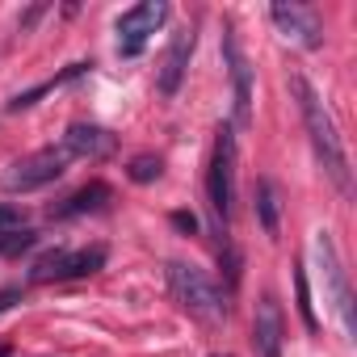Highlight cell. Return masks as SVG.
<instances>
[{"label":"cell","instance_id":"1","mask_svg":"<svg viewBox=\"0 0 357 357\" xmlns=\"http://www.w3.org/2000/svg\"><path fill=\"white\" fill-rule=\"evenodd\" d=\"M290 93L298 97V109H303V122L311 130V147L324 164V172L336 181L340 194H353V181H349V155H344V143H340V130H336V118L328 114V105L319 101V93L307 84V76H290Z\"/></svg>","mask_w":357,"mask_h":357},{"label":"cell","instance_id":"2","mask_svg":"<svg viewBox=\"0 0 357 357\" xmlns=\"http://www.w3.org/2000/svg\"><path fill=\"white\" fill-rule=\"evenodd\" d=\"M168 290H172L176 303H181L194 319H202V324H223L227 319V294L198 265L168 261Z\"/></svg>","mask_w":357,"mask_h":357},{"label":"cell","instance_id":"3","mask_svg":"<svg viewBox=\"0 0 357 357\" xmlns=\"http://www.w3.org/2000/svg\"><path fill=\"white\" fill-rule=\"evenodd\" d=\"M206 194H211V211L219 231L231 223L236 211V130L219 126L215 135V151H211V168H206Z\"/></svg>","mask_w":357,"mask_h":357},{"label":"cell","instance_id":"4","mask_svg":"<svg viewBox=\"0 0 357 357\" xmlns=\"http://www.w3.org/2000/svg\"><path fill=\"white\" fill-rule=\"evenodd\" d=\"M68 168V151L63 147H47V151H34L26 160H17L5 176H0V185H5L9 194H34L51 181H59Z\"/></svg>","mask_w":357,"mask_h":357},{"label":"cell","instance_id":"5","mask_svg":"<svg viewBox=\"0 0 357 357\" xmlns=\"http://www.w3.org/2000/svg\"><path fill=\"white\" fill-rule=\"evenodd\" d=\"M105 265V248H80V252H68V248H55L47 257L34 261L30 269V282H72V278H89Z\"/></svg>","mask_w":357,"mask_h":357},{"label":"cell","instance_id":"6","mask_svg":"<svg viewBox=\"0 0 357 357\" xmlns=\"http://www.w3.org/2000/svg\"><path fill=\"white\" fill-rule=\"evenodd\" d=\"M164 17H168V5H164V0H143V5L126 9V13L118 17V55L135 59V55L147 47V38L164 26Z\"/></svg>","mask_w":357,"mask_h":357},{"label":"cell","instance_id":"7","mask_svg":"<svg viewBox=\"0 0 357 357\" xmlns=\"http://www.w3.org/2000/svg\"><path fill=\"white\" fill-rule=\"evenodd\" d=\"M315 257H319V265H324V286H328V294H332V307H336L344 332L353 336V332H357V324H353V294H349V278H344V269H340V261H336V248H332V236H328V231L315 236Z\"/></svg>","mask_w":357,"mask_h":357},{"label":"cell","instance_id":"8","mask_svg":"<svg viewBox=\"0 0 357 357\" xmlns=\"http://www.w3.org/2000/svg\"><path fill=\"white\" fill-rule=\"evenodd\" d=\"M269 17H273L278 30H282L286 38H294L298 47H307V51H319V47H324V26H319V17H315L307 5H298V0H278V5L269 9Z\"/></svg>","mask_w":357,"mask_h":357},{"label":"cell","instance_id":"9","mask_svg":"<svg viewBox=\"0 0 357 357\" xmlns=\"http://www.w3.org/2000/svg\"><path fill=\"white\" fill-rule=\"evenodd\" d=\"M223 55H227L231 89H236V126L248 130V126H252V68H248V59L240 55L236 30H223Z\"/></svg>","mask_w":357,"mask_h":357},{"label":"cell","instance_id":"10","mask_svg":"<svg viewBox=\"0 0 357 357\" xmlns=\"http://www.w3.org/2000/svg\"><path fill=\"white\" fill-rule=\"evenodd\" d=\"M282 340H286L282 307L273 294H265L257 303V315H252V349H257V357H282Z\"/></svg>","mask_w":357,"mask_h":357},{"label":"cell","instance_id":"11","mask_svg":"<svg viewBox=\"0 0 357 357\" xmlns=\"http://www.w3.org/2000/svg\"><path fill=\"white\" fill-rule=\"evenodd\" d=\"M190 55H194V30L185 26V30L172 34L168 55H164V63H160V72H155L160 97H176V89H181V80H185V68H190Z\"/></svg>","mask_w":357,"mask_h":357},{"label":"cell","instance_id":"12","mask_svg":"<svg viewBox=\"0 0 357 357\" xmlns=\"http://www.w3.org/2000/svg\"><path fill=\"white\" fill-rule=\"evenodd\" d=\"M63 151L80 155V160H105L118 151V135H109L105 126H93V122H72L63 135Z\"/></svg>","mask_w":357,"mask_h":357},{"label":"cell","instance_id":"13","mask_svg":"<svg viewBox=\"0 0 357 357\" xmlns=\"http://www.w3.org/2000/svg\"><path fill=\"white\" fill-rule=\"evenodd\" d=\"M109 198H114V194H109V185H105V181H89V185H80L76 194H68L59 206H51V219H76V215H93V211H101Z\"/></svg>","mask_w":357,"mask_h":357},{"label":"cell","instance_id":"14","mask_svg":"<svg viewBox=\"0 0 357 357\" xmlns=\"http://www.w3.org/2000/svg\"><path fill=\"white\" fill-rule=\"evenodd\" d=\"M252 206H257L261 231H265V236H278V231H282V194H278V181H273V176H261V181H257Z\"/></svg>","mask_w":357,"mask_h":357},{"label":"cell","instance_id":"15","mask_svg":"<svg viewBox=\"0 0 357 357\" xmlns=\"http://www.w3.org/2000/svg\"><path fill=\"white\" fill-rule=\"evenodd\" d=\"M160 172H164V160H160V155H151V151L135 155V160H130V168H126V176H130L135 185H151Z\"/></svg>","mask_w":357,"mask_h":357},{"label":"cell","instance_id":"16","mask_svg":"<svg viewBox=\"0 0 357 357\" xmlns=\"http://www.w3.org/2000/svg\"><path fill=\"white\" fill-rule=\"evenodd\" d=\"M34 244H38V236H34L30 227L9 231V236H0V257H22V252H30Z\"/></svg>","mask_w":357,"mask_h":357},{"label":"cell","instance_id":"17","mask_svg":"<svg viewBox=\"0 0 357 357\" xmlns=\"http://www.w3.org/2000/svg\"><path fill=\"white\" fill-rule=\"evenodd\" d=\"M26 227V215H22V206H0V236H9V231H22Z\"/></svg>","mask_w":357,"mask_h":357},{"label":"cell","instance_id":"18","mask_svg":"<svg viewBox=\"0 0 357 357\" xmlns=\"http://www.w3.org/2000/svg\"><path fill=\"white\" fill-rule=\"evenodd\" d=\"M298 315H303L307 328H319V319L311 311V294H307V273H298Z\"/></svg>","mask_w":357,"mask_h":357},{"label":"cell","instance_id":"19","mask_svg":"<svg viewBox=\"0 0 357 357\" xmlns=\"http://www.w3.org/2000/svg\"><path fill=\"white\" fill-rule=\"evenodd\" d=\"M172 227L185 231V236H198V215H190V211H172Z\"/></svg>","mask_w":357,"mask_h":357},{"label":"cell","instance_id":"20","mask_svg":"<svg viewBox=\"0 0 357 357\" xmlns=\"http://www.w3.org/2000/svg\"><path fill=\"white\" fill-rule=\"evenodd\" d=\"M13 303H22V290H17V286H9V290H0V311H9Z\"/></svg>","mask_w":357,"mask_h":357},{"label":"cell","instance_id":"21","mask_svg":"<svg viewBox=\"0 0 357 357\" xmlns=\"http://www.w3.org/2000/svg\"><path fill=\"white\" fill-rule=\"evenodd\" d=\"M0 357H9V344H0Z\"/></svg>","mask_w":357,"mask_h":357}]
</instances>
